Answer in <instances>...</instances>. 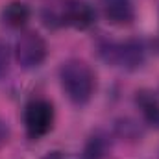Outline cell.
Here are the masks:
<instances>
[{"label": "cell", "instance_id": "277c9868", "mask_svg": "<svg viewBox=\"0 0 159 159\" xmlns=\"http://www.w3.org/2000/svg\"><path fill=\"white\" fill-rule=\"evenodd\" d=\"M109 59L119 63L126 69L141 67L144 61V48L139 41H126L122 44H115L109 48Z\"/></svg>", "mask_w": 159, "mask_h": 159}, {"label": "cell", "instance_id": "3957f363", "mask_svg": "<svg viewBox=\"0 0 159 159\" xmlns=\"http://www.w3.org/2000/svg\"><path fill=\"white\" fill-rule=\"evenodd\" d=\"M48 48L37 32H24L15 44V56L22 69H35L46 59Z\"/></svg>", "mask_w": 159, "mask_h": 159}, {"label": "cell", "instance_id": "52a82bcc", "mask_svg": "<svg viewBox=\"0 0 159 159\" xmlns=\"http://www.w3.org/2000/svg\"><path fill=\"white\" fill-rule=\"evenodd\" d=\"M2 19L9 28H22L30 20V7L20 0H11L2 9Z\"/></svg>", "mask_w": 159, "mask_h": 159}, {"label": "cell", "instance_id": "7a4b0ae2", "mask_svg": "<svg viewBox=\"0 0 159 159\" xmlns=\"http://www.w3.org/2000/svg\"><path fill=\"white\" fill-rule=\"evenodd\" d=\"M24 124L32 139L44 137L54 126V106L43 98L32 100L24 111Z\"/></svg>", "mask_w": 159, "mask_h": 159}, {"label": "cell", "instance_id": "6da1fadb", "mask_svg": "<svg viewBox=\"0 0 159 159\" xmlns=\"http://www.w3.org/2000/svg\"><path fill=\"white\" fill-rule=\"evenodd\" d=\"M59 80L69 100L78 106H83L91 100L96 87V78L93 69L81 59L65 61L59 70Z\"/></svg>", "mask_w": 159, "mask_h": 159}, {"label": "cell", "instance_id": "ba28073f", "mask_svg": "<svg viewBox=\"0 0 159 159\" xmlns=\"http://www.w3.org/2000/svg\"><path fill=\"white\" fill-rule=\"evenodd\" d=\"M137 104H139L144 119L148 120L152 126L159 128V100L152 93H139Z\"/></svg>", "mask_w": 159, "mask_h": 159}, {"label": "cell", "instance_id": "5b68a950", "mask_svg": "<svg viewBox=\"0 0 159 159\" xmlns=\"http://www.w3.org/2000/svg\"><path fill=\"white\" fill-rule=\"evenodd\" d=\"M94 9L85 0H69L63 11V19L67 24L74 26L76 30H87L94 24Z\"/></svg>", "mask_w": 159, "mask_h": 159}, {"label": "cell", "instance_id": "9c48e42d", "mask_svg": "<svg viewBox=\"0 0 159 159\" xmlns=\"http://www.w3.org/2000/svg\"><path fill=\"white\" fill-rule=\"evenodd\" d=\"M9 69V46L7 43L0 41V78L7 74Z\"/></svg>", "mask_w": 159, "mask_h": 159}, {"label": "cell", "instance_id": "30bf717a", "mask_svg": "<svg viewBox=\"0 0 159 159\" xmlns=\"http://www.w3.org/2000/svg\"><path fill=\"white\" fill-rule=\"evenodd\" d=\"M7 139H9V128L4 120H0V148L7 143Z\"/></svg>", "mask_w": 159, "mask_h": 159}, {"label": "cell", "instance_id": "8992f818", "mask_svg": "<svg viewBox=\"0 0 159 159\" xmlns=\"http://www.w3.org/2000/svg\"><path fill=\"white\" fill-rule=\"evenodd\" d=\"M100 4L107 20L117 26L129 24L135 19V7L131 0H100Z\"/></svg>", "mask_w": 159, "mask_h": 159}]
</instances>
